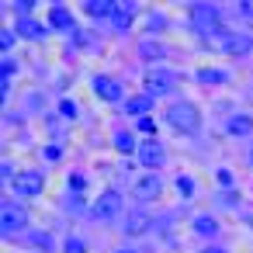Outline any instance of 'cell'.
Returning a JSON list of instances; mask_svg holds the SVG:
<instances>
[{"label": "cell", "mask_w": 253, "mask_h": 253, "mask_svg": "<svg viewBox=\"0 0 253 253\" xmlns=\"http://www.w3.org/2000/svg\"><path fill=\"white\" fill-rule=\"evenodd\" d=\"M163 118H167V125H170L173 132H184V135H194V132L201 128V115H198V108H194V104H187V101L170 104Z\"/></svg>", "instance_id": "1"}, {"label": "cell", "mask_w": 253, "mask_h": 253, "mask_svg": "<svg viewBox=\"0 0 253 253\" xmlns=\"http://www.w3.org/2000/svg\"><path fill=\"white\" fill-rule=\"evenodd\" d=\"M149 225H153V218H149L146 211H132V215L125 218L122 232H125V236H142V232H149Z\"/></svg>", "instance_id": "12"}, {"label": "cell", "mask_w": 253, "mask_h": 253, "mask_svg": "<svg viewBox=\"0 0 253 253\" xmlns=\"http://www.w3.org/2000/svg\"><path fill=\"white\" fill-rule=\"evenodd\" d=\"M239 14H243V18H253V0H246V4H239Z\"/></svg>", "instance_id": "29"}, {"label": "cell", "mask_w": 253, "mask_h": 253, "mask_svg": "<svg viewBox=\"0 0 253 253\" xmlns=\"http://www.w3.org/2000/svg\"><path fill=\"white\" fill-rule=\"evenodd\" d=\"M94 94H97V97H104V101H122V97H125V87H122L115 77L97 73V77H94Z\"/></svg>", "instance_id": "8"}, {"label": "cell", "mask_w": 253, "mask_h": 253, "mask_svg": "<svg viewBox=\"0 0 253 253\" xmlns=\"http://www.w3.org/2000/svg\"><path fill=\"white\" fill-rule=\"evenodd\" d=\"M198 80H201V84H225V80H229V73H225V70H201V73H198Z\"/></svg>", "instance_id": "20"}, {"label": "cell", "mask_w": 253, "mask_h": 253, "mask_svg": "<svg viewBox=\"0 0 253 253\" xmlns=\"http://www.w3.org/2000/svg\"><path fill=\"white\" fill-rule=\"evenodd\" d=\"M18 32H21L25 39H35V42H39V39H45L52 28H49V25H39V21H32V18H18Z\"/></svg>", "instance_id": "13"}, {"label": "cell", "mask_w": 253, "mask_h": 253, "mask_svg": "<svg viewBox=\"0 0 253 253\" xmlns=\"http://www.w3.org/2000/svg\"><path fill=\"white\" fill-rule=\"evenodd\" d=\"M173 84H177V77H173L170 70H149V73H146V94H149V97L167 94Z\"/></svg>", "instance_id": "5"}, {"label": "cell", "mask_w": 253, "mask_h": 253, "mask_svg": "<svg viewBox=\"0 0 253 253\" xmlns=\"http://www.w3.org/2000/svg\"><path fill=\"white\" fill-rule=\"evenodd\" d=\"M59 115H63V118H77V104H73V101H63V104H59Z\"/></svg>", "instance_id": "26"}, {"label": "cell", "mask_w": 253, "mask_h": 253, "mask_svg": "<svg viewBox=\"0 0 253 253\" xmlns=\"http://www.w3.org/2000/svg\"><path fill=\"white\" fill-rule=\"evenodd\" d=\"M201 253H225V250H222V246H205Z\"/></svg>", "instance_id": "32"}, {"label": "cell", "mask_w": 253, "mask_h": 253, "mask_svg": "<svg viewBox=\"0 0 253 253\" xmlns=\"http://www.w3.org/2000/svg\"><path fill=\"white\" fill-rule=\"evenodd\" d=\"M11 187H14L18 198H39V194L45 191V173H42V170H21V173L11 180Z\"/></svg>", "instance_id": "2"}, {"label": "cell", "mask_w": 253, "mask_h": 253, "mask_svg": "<svg viewBox=\"0 0 253 253\" xmlns=\"http://www.w3.org/2000/svg\"><path fill=\"white\" fill-rule=\"evenodd\" d=\"M118 253H135V250H118Z\"/></svg>", "instance_id": "33"}, {"label": "cell", "mask_w": 253, "mask_h": 253, "mask_svg": "<svg viewBox=\"0 0 253 253\" xmlns=\"http://www.w3.org/2000/svg\"><path fill=\"white\" fill-rule=\"evenodd\" d=\"M250 160H253V153H250Z\"/></svg>", "instance_id": "34"}, {"label": "cell", "mask_w": 253, "mask_h": 253, "mask_svg": "<svg viewBox=\"0 0 253 253\" xmlns=\"http://www.w3.org/2000/svg\"><path fill=\"white\" fill-rule=\"evenodd\" d=\"M139 128H142V132H153V118H149V115H146V118H139Z\"/></svg>", "instance_id": "30"}, {"label": "cell", "mask_w": 253, "mask_h": 253, "mask_svg": "<svg viewBox=\"0 0 253 253\" xmlns=\"http://www.w3.org/2000/svg\"><path fill=\"white\" fill-rule=\"evenodd\" d=\"M163 25H167L163 14H149V32H156V28H163Z\"/></svg>", "instance_id": "28"}, {"label": "cell", "mask_w": 253, "mask_h": 253, "mask_svg": "<svg viewBox=\"0 0 253 253\" xmlns=\"http://www.w3.org/2000/svg\"><path fill=\"white\" fill-rule=\"evenodd\" d=\"M177 191H180L184 198H191V194H194V180H191V177H177Z\"/></svg>", "instance_id": "21"}, {"label": "cell", "mask_w": 253, "mask_h": 253, "mask_svg": "<svg viewBox=\"0 0 253 253\" xmlns=\"http://www.w3.org/2000/svg\"><path fill=\"white\" fill-rule=\"evenodd\" d=\"M0 225H4V232H25L28 225V211L18 205V201H4V208H0Z\"/></svg>", "instance_id": "4"}, {"label": "cell", "mask_w": 253, "mask_h": 253, "mask_svg": "<svg viewBox=\"0 0 253 253\" xmlns=\"http://www.w3.org/2000/svg\"><path fill=\"white\" fill-rule=\"evenodd\" d=\"M229 135H250L253 132V118L250 115H229Z\"/></svg>", "instance_id": "16"}, {"label": "cell", "mask_w": 253, "mask_h": 253, "mask_svg": "<svg viewBox=\"0 0 253 253\" xmlns=\"http://www.w3.org/2000/svg\"><path fill=\"white\" fill-rule=\"evenodd\" d=\"M135 14H139V7L132 4V0H115V18H111V21H115V28H122V32H125V28L132 25V18H135Z\"/></svg>", "instance_id": "11"}, {"label": "cell", "mask_w": 253, "mask_h": 253, "mask_svg": "<svg viewBox=\"0 0 253 253\" xmlns=\"http://www.w3.org/2000/svg\"><path fill=\"white\" fill-rule=\"evenodd\" d=\"M218 180H222V184L229 187V184H232V173H229V170H218Z\"/></svg>", "instance_id": "31"}, {"label": "cell", "mask_w": 253, "mask_h": 253, "mask_svg": "<svg viewBox=\"0 0 253 253\" xmlns=\"http://www.w3.org/2000/svg\"><path fill=\"white\" fill-rule=\"evenodd\" d=\"M115 149H118V153H132V149H139V146H135V135L125 132V128H118V132H115Z\"/></svg>", "instance_id": "17"}, {"label": "cell", "mask_w": 253, "mask_h": 253, "mask_svg": "<svg viewBox=\"0 0 253 253\" xmlns=\"http://www.w3.org/2000/svg\"><path fill=\"white\" fill-rule=\"evenodd\" d=\"M194 232H198V236H215V232H218V222H215L211 215H198V218H194Z\"/></svg>", "instance_id": "18"}, {"label": "cell", "mask_w": 253, "mask_h": 253, "mask_svg": "<svg viewBox=\"0 0 253 253\" xmlns=\"http://www.w3.org/2000/svg\"><path fill=\"white\" fill-rule=\"evenodd\" d=\"M70 187H73V191H84V187H87V177H84V173H70Z\"/></svg>", "instance_id": "27"}, {"label": "cell", "mask_w": 253, "mask_h": 253, "mask_svg": "<svg viewBox=\"0 0 253 253\" xmlns=\"http://www.w3.org/2000/svg\"><path fill=\"white\" fill-rule=\"evenodd\" d=\"M49 28H52V32H73L77 21H73V14H70L63 4H56V7H49Z\"/></svg>", "instance_id": "10"}, {"label": "cell", "mask_w": 253, "mask_h": 253, "mask_svg": "<svg viewBox=\"0 0 253 253\" xmlns=\"http://www.w3.org/2000/svg\"><path fill=\"white\" fill-rule=\"evenodd\" d=\"M118 211H122V194L118 191H104L94 201V218H115Z\"/></svg>", "instance_id": "9"}, {"label": "cell", "mask_w": 253, "mask_h": 253, "mask_svg": "<svg viewBox=\"0 0 253 253\" xmlns=\"http://www.w3.org/2000/svg\"><path fill=\"white\" fill-rule=\"evenodd\" d=\"M160 194H163V177L153 173V170H146V173L132 184V198H139V201H156Z\"/></svg>", "instance_id": "3"}, {"label": "cell", "mask_w": 253, "mask_h": 253, "mask_svg": "<svg viewBox=\"0 0 253 253\" xmlns=\"http://www.w3.org/2000/svg\"><path fill=\"white\" fill-rule=\"evenodd\" d=\"M32 7H35V0H18V4H14L18 18H28V14H32Z\"/></svg>", "instance_id": "23"}, {"label": "cell", "mask_w": 253, "mask_h": 253, "mask_svg": "<svg viewBox=\"0 0 253 253\" xmlns=\"http://www.w3.org/2000/svg\"><path fill=\"white\" fill-rule=\"evenodd\" d=\"M139 52H142L146 59H163V56H167V49H163L160 42H142V45H139Z\"/></svg>", "instance_id": "19"}, {"label": "cell", "mask_w": 253, "mask_h": 253, "mask_svg": "<svg viewBox=\"0 0 253 253\" xmlns=\"http://www.w3.org/2000/svg\"><path fill=\"white\" fill-rule=\"evenodd\" d=\"M14 39H18V32H11V28H7L4 35H0V49H4V52H7V49L14 45Z\"/></svg>", "instance_id": "25"}, {"label": "cell", "mask_w": 253, "mask_h": 253, "mask_svg": "<svg viewBox=\"0 0 253 253\" xmlns=\"http://www.w3.org/2000/svg\"><path fill=\"white\" fill-rule=\"evenodd\" d=\"M149 108H153V97H149V94H139V97H128V101H125V111H128V115H139V118H146Z\"/></svg>", "instance_id": "15"}, {"label": "cell", "mask_w": 253, "mask_h": 253, "mask_svg": "<svg viewBox=\"0 0 253 253\" xmlns=\"http://www.w3.org/2000/svg\"><path fill=\"white\" fill-rule=\"evenodd\" d=\"M84 14H90V18H115V0H87Z\"/></svg>", "instance_id": "14"}, {"label": "cell", "mask_w": 253, "mask_h": 253, "mask_svg": "<svg viewBox=\"0 0 253 253\" xmlns=\"http://www.w3.org/2000/svg\"><path fill=\"white\" fill-rule=\"evenodd\" d=\"M250 49H253V35L250 32H229L222 39V52H229V56H246Z\"/></svg>", "instance_id": "7"}, {"label": "cell", "mask_w": 253, "mask_h": 253, "mask_svg": "<svg viewBox=\"0 0 253 253\" xmlns=\"http://www.w3.org/2000/svg\"><path fill=\"white\" fill-rule=\"evenodd\" d=\"M87 246H84V239H77V236H70L66 239V253H84Z\"/></svg>", "instance_id": "24"}, {"label": "cell", "mask_w": 253, "mask_h": 253, "mask_svg": "<svg viewBox=\"0 0 253 253\" xmlns=\"http://www.w3.org/2000/svg\"><path fill=\"white\" fill-rule=\"evenodd\" d=\"M139 163L142 167H149V170H156L163 160H167V153H163V146H160V139H146V142H139Z\"/></svg>", "instance_id": "6"}, {"label": "cell", "mask_w": 253, "mask_h": 253, "mask_svg": "<svg viewBox=\"0 0 253 253\" xmlns=\"http://www.w3.org/2000/svg\"><path fill=\"white\" fill-rule=\"evenodd\" d=\"M59 156H63V146H45L42 149V160H49V163H56Z\"/></svg>", "instance_id": "22"}]
</instances>
